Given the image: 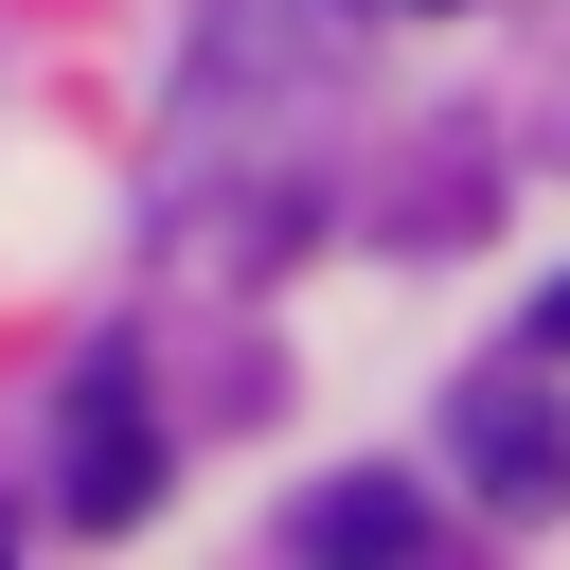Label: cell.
Instances as JSON below:
<instances>
[{"mask_svg":"<svg viewBox=\"0 0 570 570\" xmlns=\"http://www.w3.org/2000/svg\"><path fill=\"white\" fill-rule=\"evenodd\" d=\"M53 499H71L89 534H125V517L160 499V445H142V392H125V374L71 392V428H53Z\"/></svg>","mask_w":570,"mask_h":570,"instance_id":"6da1fadb","label":"cell"},{"mask_svg":"<svg viewBox=\"0 0 570 570\" xmlns=\"http://www.w3.org/2000/svg\"><path fill=\"white\" fill-rule=\"evenodd\" d=\"M463 445H481V499H499V517H552V499H570V428H552L534 392H481Z\"/></svg>","mask_w":570,"mask_h":570,"instance_id":"7a4b0ae2","label":"cell"},{"mask_svg":"<svg viewBox=\"0 0 570 570\" xmlns=\"http://www.w3.org/2000/svg\"><path fill=\"white\" fill-rule=\"evenodd\" d=\"M285 534H303V552H410V534H428V499H410V481H374V463H356V481H321V499H303V517H285Z\"/></svg>","mask_w":570,"mask_h":570,"instance_id":"3957f363","label":"cell"},{"mask_svg":"<svg viewBox=\"0 0 570 570\" xmlns=\"http://www.w3.org/2000/svg\"><path fill=\"white\" fill-rule=\"evenodd\" d=\"M534 338H552V356H570V285H552V303H534Z\"/></svg>","mask_w":570,"mask_h":570,"instance_id":"277c9868","label":"cell"}]
</instances>
